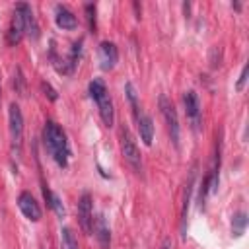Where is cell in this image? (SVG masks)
Listing matches in <instances>:
<instances>
[{"label":"cell","mask_w":249,"mask_h":249,"mask_svg":"<svg viewBox=\"0 0 249 249\" xmlns=\"http://www.w3.org/2000/svg\"><path fill=\"white\" fill-rule=\"evenodd\" d=\"M43 144H45L47 152L53 156V160L56 161L58 167H66L68 165V158H70L68 140H66L64 130L54 121H47L45 123V128H43Z\"/></svg>","instance_id":"6da1fadb"},{"label":"cell","mask_w":249,"mask_h":249,"mask_svg":"<svg viewBox=\"0 0 249 249\" xmlns=\"http://www.w3.org/2000/svg\"><path fill=\"white\" fill-rule=\"evenodd\" d=\"M89 95L91 99L97 103V109H99V115H101V121L105 123V126H113L115 123V109H113V99L103 84V80L99 78H93L89 82Z\"/></svg>","instance_id":"7a4b0ae2"},{"label":"cell","mask_w":249,"mask_h":249,"mask_svg":"<svg viewBox=\"0 0 249 249\" xmlns=\"http://www.w3.org/2000/svg\"><path fill=\"white\" fill-rule=\"evenodd\" d=\"M119 140H121V152H123L124 161L130 165V169L136 175H142V169H144V165H142V154H140V150H138V146H136L130 130L124 124L119 130Z\"/></svg>","instance_id":"3957f363"},{"label":"cell","mask_w":249,"mask_h":249,"mask_svg":"<svg viewBox=\"0 0 249 249\" xmlns=\"http://www.w3.org/2000/svg\"><path fill=\"white\" fill-rule=\"evenodd\" d=\"M8 123H10V140H12V154L14 158L21 156L23 146V115L18 103H10L8 109Z\"/></svg>","instance_id":"277c9868"},{"label":"cell","mask_w":249,"mask_h":249,"mask_svg":"<svg viewBox=\"0 0 249 249\" xmlns=\"http://www.w3.org/2000/svg\"><path fill=\"white\" fill-rule=\"evenodd\" d=\"M160 109H161V115L165 119V124H167V132H169V138L173 142L175 148H179V136H181V126H179V117H177V111H175V105L171 103V99L167 95H160Z\"/></svg>","instance_id":"5b68a950"},{"label":"cell","mask_w":249,"mask_h":249,"mask_svg":"<svg viewBox=\"0 0 249 249\" xmlns=\"http://www.w3.org/2000/svg\"><path fill=\"white\" fill-rule=\"evenodd\" d=\"M183 103H185V113H187V119L191 121L193 130H200V124H202V109H200V101H198L196 91H193V89L185 91L183 93Z\"/></svg>","instance_id":"8992f818"},{"label":"cell","mask_w":249,"mask_h":249,"mask_svg":"<svg viewBox=\"0 0 249 249\" xmlns=\"http://www.w3.org/2000/svg\"><path fill=\"white\" fill-rule=\"evenodd\" d=\"M78 224L84 233H91L93 226V200L89 193H84L78 200Z\"/></svg>","instance_id":"52a82bcc"},{"label":"cell","mask_w":249,"mask_h":249,"mask_svg":"<svg viewBox=\"0 0 249 249\" xmlns=\"http://www.w3.org/2000/svg\"><path fill=\"white\" fill-rule=\"evenodd\" d=\"M18 206H19L21 214H23L27 220H31V222H39L41 216H43L39 202L35 200V196H33L29 191L19 193V196H18Z\"/></svg>","instance_id":"ba28073f"},{"label":"cell","mask_w":249,"mask_h":249,"mask_svg":"<svg viewBox=\"0 0 249 249\" xmlns=\"http://www.w3.org/2000/svg\"><path fill=\"white\" fill-rule=\"evenodd\" d=\"M16 12H18V14L21 16V19H23L25 35L31 37V39H37V37H39V25H37V19H35V14H33L31 6L25 4V2H19V4H16Z\"/></svg>","instance_id":"9c48e42d"},{"label":"cell","mask_w":249,"mask_h":249,"mask_svg":"<svg viewBox=\"0 0 249 249\" xmlns=\"http://www.w3.org/2000/svg\"><path fill=\"white\" fill-rule=\"evenodd\" d=\"M193 187H195V167L189 173V179L185 183V193H183V206H181V237H187V216H189V206H191V196H193Z\"/></svg>","instance_id":"30bf717a"},{"label":"cell","mask_w":249,"mask_h":249,"mask_svg":"<svg viewBox=\"0 0 249 249\" xmlns=\"http://www.w3.org/2000/svg\"><path fill=\"white\" fill-rule=\"evenodd\" d=\"M119 60V49L111 41H103L99 45V64L103 70H111Z\"/></svg>","instance_id":"8fae6325"},{"label":"cell","mask_w":249,"mask_h":249,"mask_svg":"<svg viewBox=\"0 0 249 249\" xmlns=\"http://www.w3.org/2000/svg\"><path fill=\"white\" fill-rule=\"evenodd\" d=\"M91 231L95 233V239L99 241L101 249H107L109 243H111V231H109V226H107V220H105L103 214H99L97 218H93Z\"/></svg>","instance_id":"7c38bea8"},{"label":"cell","mask_w":249,"mask_h":249,"mask_svg":"<svg viewBox=\"0 0 249 249\" xmlns=\"http://www.w3.org/2000/svg\"><path fill=\"white\" fill-rule=\"evenodd\" d=\"M134 121H136V126H138V132H140L142 142L146 146H152V140H154V121H152V117L142 111Z\"/></svg>","instance_id":"4fadbf2b"},{"label":"cell","mask_w":249,"mask_h":249,"mask_svg":"<svg viewBox=\"0 0 249 249\" xmlns=\"http://www.w3.org/2000/svg\"><path fill=\"white\" fill-rule=\"evenodd\" d=\"M54 19H56V25L62 27V29H76L78 27V19H76L74 12H70L62 4H58L54 8Z\"/></svg>","instance_id":"5bb4252c"},{"label":"cell","mask_w":249,"mask_h":249,"mask_svg":"<svg viewBox=\"0 0 249 249\" xmlns=\"http://www.w3.org/2000/svg\"><path fill=\"white\" fill-rule=\"evenodd\" d=\"M23 35H25L23 19H21V16L14 10V16H12V21H10V27H8V43H10V45H18Z\"/></svg>","instance_id":"9a60e30c"},{"label":"cell","mask_w":249,"mask_h":249,"mask_svg":"<svg viewBox=\"0 0 249 249\" xmlns=\"http://www.w3.org/2000/svg\"><path fill=\"white\" fill-rule=\"evenodd\" d=\"M43 196H45V200H47V204L62 218L64 216V206H62V202H60V198L53 193V191H49V187H43Z\"/></svg>","instance_id":"2e32d148"},{"label":"cell","mask_w":249,"mask_h":249,"mask_svg":"<svg viewBox=\"0 0 249 249\" xmlns=\"http://www.w3.org/2000/svg\"><path fill=\"white\" fill-rule=\"evenodd\" d=\"M60 249H80L76 235L72 233L70 228H62L60 230Z\"/></svg>","instance_id":"e0dca14e"},{"label":"cell","mask_w":249,"mask_h":249,"mask_svg":"<svg viewBox=\"0 0 249 249\" xmlns=\"http://www.w3.org/2000/svg\"><path fill=\"white\" fill-rule=\"evenodd\" d=\"M124 91H126V99H128V103H130V107H132V113H134V119H136V117L142 113L140 103H138V93H136V89H134V86H132L130 82H126Z\"/></svg>","instance_id":"ac0fdd59"},{"label":"cell","mask_w":249,"mask_h":249,"mask_svg":"<svg viewBox=\"0 0 249 249\" xmlns=\"http://www.w3.org/2000/svg\"><path fill=\"white\" fill-rule=\"evenodd\" d=\"M247 228V214L245 212H237L233 218H231V235L239 237Z\"/></svg>","instance_id":"d6986e66"},{"label":"cell","mask_w":249,"mask_h":249,"mask_svg":"<svg viewBox=\"0 0 249 249\" xmlns=\"http://www.w3.org/2000/svg\"><path fill=\"white\" fill-rule=\"evenodd\" d=\"M14 89H16V93H19V95H23V91H25V78H23V74H21V68H16V72H14Z\"/></svg>","instance_id":"ffe728a7"},{"label":"cell","mask_w":249,"mask_h":249,"mask_svg":"<svg viewBox=\"0 0 249 249\" xmlns=\"http://www.w3.org/2000/svg\"><path fill=\"white\" fill-rule=\"evenodd\" d=\"M247 70H249V66H247V64H243L241 74H239V80H237V84H235L237 91H241V89H243V86H245V82H247Z\"/></svg>","instance_id":"44dd1931"},{"label":"cell","mask_w":249,"mask_h":249,"mask_svg":"<svg viewBox=\"0 0 249 249\" xmlns=\"http://www.w3.org/2000/svg\"><path fill=\"white\" fill-rule=\"evenodd\" d=\"M86 12H88V19H89V27L95 29V6L88 4L86 6Z\"/></svg>","instance_id":"7402d4cb"},{"label":"cell","mask_w":249,"mask_h":249,"mask_svg":"<svg viewBox=\"0 0 249 249\" xmlns=\"http://www.w3.org/2000/svg\"><path fill=\"white\" fill-rule=\"evenodd\" d=\"M41 88L45 89V93H47V95H49V97H51L53 101L56 99V91H54V89L51 88V84H47V82H43V84H41Z\"/></svg>","instance_id":"603a6c76"},{"label":"cell","mask_w":249,"mask_h":249,"mask_svg":"<svg viewBox=\"0 0 249 249\" xmlns=\"http://www.w3.org/2000/svg\"><path fill=\"white\" fill-rule=\"evenodd\" d=\"M160 249H171V239H163V243H161Z\"/></svg>","instance_id":"cb8c5ba5"},{"label":"cell","mask_w":249,"mask_h":249,"mask_svg":"<svg viewBox=\"0 0 249 249\" xmlns=\"http://www.w3.org/2000/svg\"><path fill=\"white\" fill-rule=\"evenodd\" d=\"M0 101H2V88H0Z\"/></svg>","instance_id":"d4e9b609"}]
</instances>
